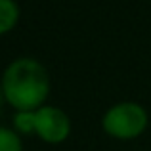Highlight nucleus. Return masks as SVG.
I'll use <instances>...</instances> for the list:
<instances>
[{
  "label": "nucleus",
  "mask_w": 151,
  "mask_h": 151,
  "mask_svg": "<svg viewBox=\"0 0 151 151\" xmlns=\"http://www.w3.org/2000/svg\"><path fill=\"white\" fill-rule=\"evenodd\" d=\"M50 90L46 69L29 58L15 59L2 78V94L17 111H33L44 103Z\"/></svg>",
  "instance_id": "obj_1"
},
{
  "label": "nucleus",
  "mask_w": 151,
  "mask_h": 151,
  "mask_svg": "<svg viewBox=\"0 0 151 151\" xmlns=\"http://www.w3.org/2000/svg\"><path fill=\"white\" fill-rule=\"evenodd\" d=\"M147 115L136 103H119L111 107L103 117V130L121 140H130L144 132Z\"/></svg>",
  "instance_id": "obj_2"
},
{
  "label": "nucleus",
  "mask_w": 151,
  "mask_h": 151,
  "mask_svg": "<svg viewBox=\"0 0 151 151\" xmlns=\"http://www.w3.org/2000/svg\"><path fill=\"white\" fill-rule=\"evenodd\" d=\"M69 119L58 107H38L33 111V132L48 144H59L69 136Z\"/></svg>",
  "instance_id": "obj_3"
},
{
  "label": "nucleus",
  "mask_w": 151,
  "mask_h": 151,
  "mask_svg": "<svg viewBox=\"0 0 151 151\" xmlns=\"http://www.w3.org/2000/svg\"><path fill=\"white\" fill-rule=\"evenodd\" d=\"M17 19H19L17 4L14 0H0V35L14 29Z\"/></svg>",
  "instance_id": "obj_4"
},
{
  "label": "nucleus",
  "mask_w": 151,
  "mask_h": 151,
  "mask_svg": "<svg viewBox=\"0 0 151 151\" xmlns=\"http://www.w3.org/2000/svg\"><path fill=\"white\" fill-rule=\"evenodd\" d=\"M0 151H21V142L14 130L0 128Z\"/></svg>",
  "instance_id": "obj_5"
},
{
  "label": "nucleus",
  "mask_w": 151,
  "mask_h": 151,
  "mask_svg": "<svg viewBox=\"0 0 151 151\" xmlns=\"http://www.w3.org/2000/svg\"><path fill=\"white\" fill-rule=\"evenodd\" d=\"M17 130H21L23 134L33 132V111H19L14 119Z\"/></svg>",
  "instance_id": "obj_6"
},
{
  "label": "nucleus",
  "mask_w": 151,
  "mask_h": 151,
  "mask_svg": "<svg viewBox=\"0 0 151 151\" xmlns=\"http://www.w3.org/2000/svg\"><path fill=\"white\" fill-rule=\"evenodd\" d=\"M0 103H2V92H0Z\"/></svg>",
  "instance_id": "obj_7"
}]
</instances>
